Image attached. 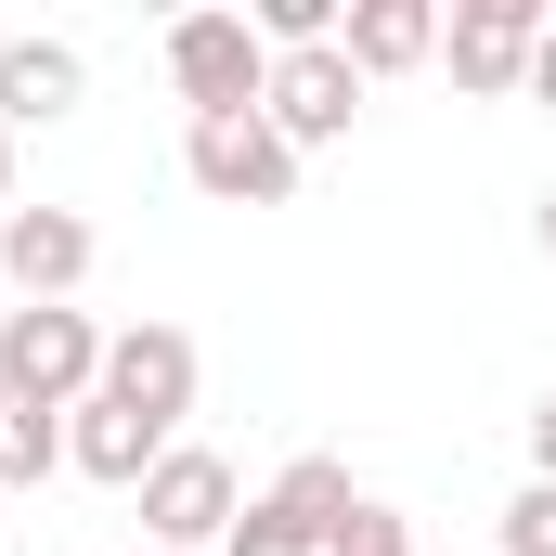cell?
<instances>
[{"label":"cell","instance_id":"cell-1","mask_svg":"<svg viewBox=\"0 0 556 556\" xmlns=\"http://www.w3.org/2000/svg\"><path fill=\"white\" fill-rule=\"evenodd\" d=\"M0 389L78 415V402L104 389V324H91L78 298H26V311H0Z\"/></svg>","mask_w":556,"mask_h":556},{"label":"cell","instance_id":"cell-2","mask_svg":"<svg viewBox=\"0 0 556 556\" xmlns=\"http://www.w3.org/2000/svg\"><path fill=\"white\" fill-rule=\"evenodd\" d=\"M168 91H181V117H260V91H273L260 26L247 13H181L168 26Z\"/></svg>","mask_w":556,"mask_h":556},{"label":"cell","instance_id":"cell-3","mask_svg":"<svg viewBox=\"0 0 556 556\" xmlns=\"http://www.w3.org/2000/svg\"><path fill=\"white\" fill-rule=\"evenodd\" d=\"M544 0H453L440 13V65H453V91H479V104H505V91H531V52H544Z\"/></svg>","mask_w":556,"mask_h":556},{"label":"cell","instance_id":"cell-4","mask_svg":"<svg viewBox=\"0 0 556 556\" xmlns=\"http://www.w3.org/2000/svg\"><path fill=\"white\" fill-rule=\"evenodd\" d=\"M181 168H194V194H220V207H285L298 194V142L273 117H181Z\"/></svg>","mask_w":556,"mask_h":556},{"label":"cell","instance_id":"cell-5","mask_svg":"<svg viewBox=\"0 0 556 556\" xmlns=\"http://www.w3.org/2000/svg\"><path fill=\"white\" fill-rule=\"evenodd\" d=\"M233 518H247V492H233V466L207 453V440H181L155 479H142V544L155 556H194V544H233Z\"/></svg>","mask_w":556,"mask_h":556},{"label":"cell","instance_id":"cell-6","mask_svg":"<svg viewBox=\"0 0 556 556\" xmlns=\"http://www.w3.org/2000/svg\"><path fill=\"white\" fill-rule=\"evenodd\" d=\"M104 402H130L142 427L181 440V415H194V337L181 324H117L104 337Z\"/></svg>","mask_w":556,"mask_h":556},{"label":"cell","instance_id":"cell-7","mask_svg":"<svg viewBox=\"0 0 556 556\" xmlns=\"http://www.w3.org/2000/svg\"><path fill=\"white\" fill-rule=\"evenodd\" d=\"M260 117H273L298 155L311 142H350V117H363V78H350V52L324 39V52H273V91H260Z\"/></svg>","mask_w":556,"mask_h":556},{"label":"cell","instance_id":"cell-8","mask_svg":"<svg viewBox=\"0 0 556 556\" xmlns=\"http://www.w3.org/2000/svg\"><path fill=\"white\" fill-rule=\"evenodd\" d=\"M0 285L13 298H78L91 285V220L78 207H0Z\"/></svg>","mask_w":556,"mask_h":556},{"label":"cell","instance_id":"cell-9","mask_svg":"<svg viewBox=\"0 0 556 556\" xmlns=\"http://www.w3.org/2000/svg\"><path fill=\"white\" fill-rule=\"evenodd\" d=\"M91 104V52L78 39H0V130H52V117H78Z\"/></svg>","mask_w":556,"mask_h":556},{"label":"cell","instance_id":"cell-10","mask_svg":"<svg viewBox=\"0 0 556 556\" xmlns=\"http://www.w3.org/2000/svg\"><path fill=\"white\" fill-rule=\"evenodd\" d=\"M168 453H181V440H168V427H142L130 402H104V389L65 415V466H78V479H104V492H142Z\"/></svg>","mask_w":556,"mask_h":556},{"label":"cell","instance_id":"cell-11","mask_svg":"<svg viewBox=\"0 0 556 556\" xmlns=\"http://www.w3.org/2000/svg\"><path fill=\"white\" fill-rule=\"evenodd\" d=\"M337 52H350L363 91H376V78H415V65H440V13H427V0H350Z\"/></svg>","mask_w":556,"mask_h":556},{"label":"cell","instance_id":"cell-12","mask_svg":"<svg viewBox=\"0 0 556 556\" xmlns=\"http://www.w3.org/2000/svg\"><path fill=\"white\" fill-rule=\"evenodd\" d=\"M39 479H65V415L0 389V492H39Z\"/></svg>","mask_w":556,"mask_h":556},{"label":"cell","instance_id":"cell-13","mask_svg":"<svg viewBox=\"0 0 556 556\" xmlns=\"http://www.w3.org/2000/svg\"><path fill=\"white\" fill-rule=\"evenodd\" d=\"M260 505H273V518H298V531L324 544V531H337V518H350L363 492H350V466H337V453H298V466H285V479L260 492Z\"/></svg>","mask_w":556,"mask_h":556},{"label":"cell","instance_id":"cell-14","mask_svg":"<svg viewBox=\"0 0 556 556\" xmlns=\"http://www.w3.org/2000/svg\"><path fill=\"white\" fill-rule=\"evenodd\" d=\"M324 556H415V518H402V505H376V492H363V505H350V518H337V531H324Z\"/></svg>","mask_w":556,"mask_h":556},{"label":"cell","instance_id":"cell-15","mask_svg":"<svg viewBox=\"0 0 556 556\" xmlns=\"http://www.w3.org/2000/svg\"><path fill=\"white\" fill-rule=\"evenodd\" d=\"M505 556H556V479H518V505H505Z\"/></svg>","mask_w":556,"mask_h":556},{"label":"cell","instance_id":"cell-16","mask_svg":"<svg viewBox=\"0 0 556 556\" xmlns=\"http://www.w3.org/2000/svg\"><path fill=\"white\" fill-rule=\"evenodd\" d=\"M220 556H324V544H311L298 518H273V505H247V518H233V544H220Z\"/></svg>","mask_w":556,"mask_h":556},{"label":"cell","instance_id":"cell-17","mask_svg":"<svg viewBox=\"0 0 556 556\" xmlns=\"http://www.w3.org/2000/svg\"><path fill=\"white\" fill-rule=\"evenodd\" d=\"M531 479H556V389L531 402Z\"/></svg>","mask_w":556,"mask_h":556},{"label":"cell","instance_id":"cell-18","mask_svg":"<svg viewBox=\"0 0 556 556\" xmlns=\"http://www.w3.org/2000/svg\"><path fill=\"white\" fill-rule=\"evenodd\" d=\"M531 104L556 117V26H544V52H531Z\"/></svg>","mask_w":556,"mask_h":556},{"label":"cell","instance_id":"cell-19","mask_svg":"<svg viewBox=\"0 0 556 556\" xmlns=\"http://www.w3.org/2000/svg\"><path fill=\"white\" fill-rule=\"evenodd\" d=\"M531 233H544V260H556V181H544V207H531Z\"/></svg>","mask_w":556,"mask_h":556},{"label":"cell","instance_id":"cell-20","mask_svg":"<svg viewBox=\"0 0 556 556\" xmlns=\"http://www.w3.org/2000/svg\"><path fill=\"white\" fill-rule=\"evenodd\" d=\"M0 207H13V130H0Z\"/></svg>","mask_w":556,"mask_h":556},{"label":"cell","instance_id":"cell-21","mask_svg":"<svg viewBox=\"0 0 556 556\" xmlns=\"http://www.w3.org/2000/svg\"><path fill=\"white\" fill-rule=\"evenodd\" d=\"M142 556H155V544H142Z\"/></svg>","mask_w":556,"mask_h":556}]
</instances>
